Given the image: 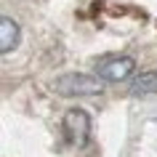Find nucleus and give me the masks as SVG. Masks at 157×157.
Listing matches in <instances>:
<instances>
[{"label":"nucleus","mask_w":157,"mask_h":157,"mask_svg":"<svg viewBox=\"0 0 157 157\" xmlns=\"http://www.w3.org/2000/svg\"><path fill=\"white\" fill-rule=\"evenodd\" d=\"M56 91L61 96H96V93L104 91V80L99 75L67 72L56 80Z\"/></svg>","instance_id":"f257e3e1"},{"label":"nucleus","mask_w":157,"mask_h":157,"mask_svg":"<svg viewBox=\"0 0 157 157\" xmlns=\"http://www.w3.org/2000/svg\"><path fill=\"white\" fill-rule=\"evenodd\" d=\"M16 43H19V24L13 19L3 16V21H0V51L8 53V51L16 48Z\"/></svg>","instance_id":"20e7f679"},{"label":"nucleus","mask_w":157,"mask_h":157,"mask_svg":"<svg viewBox=\"0 0 157 157\" xmlns=\"http://www.w3.org/2000/svg\"><path fill=\"white\" fill-rule=\"evenodd\" d=\"M131 93H136V96L157 93V72H155V69L136 75V77H133V83H131Z\"/></svg>","instance_id":"39448f33"},{"label":"nucleus","mask_w":157,"mask_h":157,"mask_svg":"<svg viewBox=\"0 0 157 157\" xmlns=\"http://www.w3.org/2000/svg\"><path fill=\"white\" fill-rule=\"evenodd\" d=\"M133 59L131 56H107L104 61H99L96 75H99L104 83H120L125 77H131L133 72Z\"/></svg>","instance_id":"7ed1b4c3"},{"label":"nucleus","mask_w":157,"mask_h":157,"mask_svg":"<svg viewBox=\"0 0 157 157\" xmlns=\"http://www.w3.org/2000/svg\"><path fill=\"white\" fill-rule=\"evenodd\" d=\"M61 131H64L67 141L72 147H83L88 136H91V117L85 115L83 109H69L61 120Z\"/></svg>","instance_id":"f03ea898"}]
</instances>
